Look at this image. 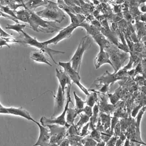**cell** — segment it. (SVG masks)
Masks as SVG:
<instances>
[{"mask_svg":"<svg viewBox=\"0 0 146 146\" xmlns=\"http://www.w3.org/2000/svg\"><path fill=\"white\" fill-rule=\"evenodd\" d=\"M90 137L93 139L94 140L97 142V143H100L101 142V132H98V130L96 129V128L94 129H93L90 135Z\"/></svg>","mask_w":146,"mask_h":146,"instance_id":"obj_31","label":"cell"},{"mask_svg":"<svg viewBox=\"0 0 146 146\" xmlns=\"http://www.w3.org/2000/svg\"><path fill=\"white\" fill-rule=\"evenodd\" d=\"M59 66H61L62 67H63L64 70V72L67 73V75H69V77L70 78L71 80L75 84H76L81 90H82V92L86 94V96H89L90 93H89V90L88 89H86L84 86H82L80 83V77L79 75V73L78 72L75 71L74 69L72 67V63L71 62H59L58 63Z\"/></svg>","mask_w":146,"mask_h":146,"instance_id":"obj_7","label":"cell"},{"mask_svg":"<svg viewBox=\"0 0 146 146\" xmlns=\"http://www.w3.org/2000/svg\"><path fill=\"white\" fill-rule=\"evenodd\" d=\"M99 105L98 104H95L93 107V115L90 117V125L89 128L90 129L93 130L96 128V121H98V114H99Z\"/></svg>","mask_w":146,"mask_h":146,"instance_id":"obj_21","label":"cell"},{"mask_svg":"<svg viewBox=\"0 0 146 146\" xmlns=\"http://www.w3.org/2000/svg\"><path fill=\"white\" fill-rule=\"evenodd\" d=\"M81 113H82V109L81 110H78L75 108V109H71V108H68L67 111V118H66V121L67 124H74V121H75V118L77 116L80 115Z\"/></svg>","mask_w":146,"mask_h":146,"instance_id":"obj_20","label":"cell"},{"mask_svg":"<svg viewBox=\"0 0 146 146\" xmlns=\"http://www.w3.org/2000/svg\"><path fill=\"white\" fill-rule=\"evenodd\" d=\"M48 146H59V145H57V144H50Z\"/></svg>","mask_w":146,"mask_h":146,"instance_id":"obj_50","label":"cell"},{"mask_svg":"<svg viewBox=\"0 0 146 146\" xmlns=\"http://www.w3.org/2000/svg\"><path fill=\"white\" fill-rule=\"evenodd\" d=\"M80 119L79 121H78L76 124V126L77 127H78V130H80V127L82 126V125H84L85 124L88 123L89 120H90V117H89L88 116L86 115V113H81L80 114Z\"/></svg>","mask_w":146,"mask_h":146,"instance_id":"obj_26","label":"cell"},{"mask_svg":"<svg viewBox=\"0 0 146 146\" xmlns=\"http://www.w3.org/2000/svg\"><path fill=\"white\" fill-rule=\"evenodd\" d=\"M92 93H90L89 96H88L87 101H86V104L88 106H90V107L93 108L94 106V105L96 104V103L97 102V100H98V96H97V93H99V92H96L95 90H91Z\"/></svg>","mask_w":146,"mask_h":146,"instance_id":"obj_24","label":"cell"},{"mask_svg":"<svg viewBox=\"0 0 146 146\" xmlns=\"http://www.w3.org/2000/svg\"><path fill=\"white\" fill-rule=\"evenodd\" d=\"M129 145H130V140L129 138H127L125 140V143H124V146H129Z\"/></svg>","mask_w":146,"mask_h":146,"instance_id":"obj_46","label":"cell"},{"mask_svg":"<svg viewBox=\"0 0 146 146\" xmlns=\"http://www.w3.org/2000/svg\"><path fill=\"white\" fill-rule=\"evenodd\" d=\"M114 131H113V132H114V136H117V137H119V136L120 133L121 132V124H120V122L119 121L117 122V124H116V126L114 127Z\"/></svg>","mask_w":146,"mask_h":146,"instance_id":"obj_33","label":"cell"},{"mask_svg":"<svg viewBox=\"0 0 146 146\" xmlns=\"http://www.w3.org/2000/svg\"><path fill=\"white\" fill-rule=\"evenodd\" d=\"M124 143V142H123L122 140H121V139L117 138V142H116L115 146H121V145H122V143Z\"/></svg>","mask_w":146,"mask_h":146,"instance_id":"obj_45","label":"cell"},{"mask_svg":"<svg viewBox=\"0 0 146 146\" xmlns=\"http://www.w3.org/2000/svg\"><path fill=\"white\" fill-rule=\"evenodd\" d=\"M136 25H137V35H138L139 39L141 38L142 37L145 36L146 34V29L145 27L144 26V23H140L138 21H137V23H136Z\"/></svg>","mask_w":146,"mask_h":146,"instance_id":"obj_27","label":"cell"},{"mask_svg":"<svg viewBox=\"0 0 146 146\" xmlns=\"http://www.w3.org/2000/svg\"><path fill=\"white\" fill-rule=\"evenodd\" d=\"M49 3V0H28L25 4V9L33 11V9L43 5H47Z\"/></svg>","mask_w":146,"mask_h":146,"instance_id":"obj_17","label":"cell"},{"mask_svg":"<svg viewBox=\"0 0 146 146\" xmlns=\"http://www.w3.org/2000/svg\"><path fill=\"white\" fill-rule=\"evenodd\" d=\"M72 85H70L68 88V90H67V103L65 104V106H64V111H62V113H61L60 115L58 116L57 117H55V118H51V119H47L46 117H43L40 119V122L42 124V125L45 126L46 124H59L60 126H65L66 123V114H67V109L69 108V104L70 102H71L72 100L70 98V87H71Z\"/></svg>","mask_w":146,"mask_h":146,"instance_id":"obj_6","label":"cell"},{"mask_svg":"<svg viewBox=\"0 0 146 146\" xmlns=\"http://www.w3.org/2000/svg\"><path fill=\"white\" fill-rule=\"evenodd\" d=\"M99 31H101V33L104 36H105L106 38H109V41H111L114 45H118V44L119 42V38L118 36H117V33H113V31H111L109 28V29H106L105 28H100Z\"/></svg>","mask_w":146,"mask_h":146,"instance_id":"obj_18","label":"cell"},{"mask_svg":"<svg viewBox=\"0 0 146 146\" xmlns=\"http://www.w3.org/2000/svg\"><path fill=\"white\" fill-rule=\"evenodd\" d=\"M56 76L59 81L60 85L59 86L62 87V91L65 93V89L67 85H71V79L69 77L65 72H62V70H59L56 69Z\"/></svg>","mask_w":146,"mask_h":146,"instance_id":"obj_14","label":"cell"},{"mask_svg":"<svg viewBox=\"0 0 146 146\" xmlns=\"http://www.w3.org/2000/svg\"><path fill=\"white\" fill-rule=\"evenodd\" d=\"M36 14L40 17L47 18L50 20H54L55 22L61 23L65 17V15L59 9L56 4L49 1L48 6L45 9L37 13Z\"/></svg>","mask_w":146,"mask_h":146,"instance_id":"obj_4","label":"cell"},{"mask_svg":"<svg viewBox=\"0 0 146 146\" xmlns=\"http://www.w3.org/2000/svg\"><path fill=\"white\" fill-rule=\"evenodd\" d=\"M78 129L76 125L72 124L71 126L67 129V136H79L80 133L78 132Z\"/></svg>","mask_w":146,"mask_h":146,"instance_id":"obj_30","label":"cell"},{"mask_svg":"<svg viewBox=\"0 0 146 146\" xmlns=\"http://www.w3.org/2000/svg\"><path fill=\"white\" fill-rule=\"evenodd\" d=\"M100 97H101V106H99V110H101L103 113L105 112V113L111 114L114 109V106L113 105L109 106L107 104L108 96L104 94V96H100Z\"/></svg>","mask_w":146,"mask_h":146,"instance_id":"obj_19","label":"cell"},{"mask_svg":"<svg viewBox=\"0 0 146 146\" xmlns=\"http://www.w3.org/2000/svg\"><path fill=\"white\" fill-rule=\"evenodd\" d=\"M105 145H106V143H105V142H104V141L100 142V143H97V145H96V146H105Z\"/></svg>","mask_w":146,"mask_h":146,"instance_id":"obj_47","label":"cell"},{"mask_svg":"<svg viewBox=\"0 0 146 146\" xmlns=\"http://www.w3.org/2000/svg\"><path fill=\"white\" fill-rule=\"evenodd\" d=\"M106 50L109 54V59L113 64V68L114 69V71L115 72H117L118 70L121 68L122 64H124V61L129 58V55L126 52H124V53L120 52L119 48L117 46H114L113 44H111L110 46L106 48Z\"/></svg>","mask_w":146,"mask_h":146,"instance_id":"obj_5","label":"cell"},{"mask_svg":"<svg viewBox=\"0 0 146 146\" xmlns=\"http://www.w3.org/2000/svg\"><path fill=\"white\" fill-rule=\"evenodd\" d=\"M79 26L86 28V31H87L88 34L90 35L91 37L93 36H95V35L98 34V33H101V31H99L98 28H97L96 27L93 26V25H90L88 23H82L80 24Z\"/></svg>","mask_w":146,"mask_h":146,"instance_id":"obj_23","label":"cell"},{"mask_svg":"<svg viewBox=\"0 0 146 146\" xmlns=\"http://www.w3.org/2000/svg\"><path fill=\"white\" fill-rule=\"evenodd\" d=\"M140 12L143 13H146V3L140 4Z\"/></svg>","mask_w":146,"mask_h":146,"instance_id":"obj_42","label":"cell"},{"mask_svg":"<svg viewBox=\"0 0 146 146\" xmlns=\"http://www.w3.org/2000/svg\"><path fill=\"white\" fill-rule=\"evenodd\" d=\"M93 109V108L87 105V106H86L83 109H82V112H84L86 115L88 116L89 117H90L93 115V109Z\"/></svg>","mask_w":146,"mask_h":146,"instance_id":"obj_34","label":"cell"},{"mask_svg":"<svg viewBox=\"0 0 146 146\" xmlns=\"http://www.w3.org/2000/svg\"><path fill=\"white\" fill-rule=\"evenodd\" d=\"M0 112H1V113H9V114H13V115L20 116V117H24V118L30 120V121H33V122L36 121V120H34L31 117L29 112L27 111L25 109H22V108L3 107L0 109Z\"/></svg>","mask_w":146,"mask_h":146,"instance_id":"obj_12","label":"cell"},{"mask_svg":"<svg viewBox=\"0 0 146 146\" xmlns=\"http://www.w3.org/2000/svg\"><path fill=\"white\" fill-rule=\"evenodd\" d=\"M34 122L38 126L40 129V135L37 143L33 146H48L50 145V138H51L50 132L44 125L40 124L38 121H35Z\"/></svg>","mask_w":146,"mask_h":146,"instance_id":"obj_10","label":"cell"},{"mask_svg":"<svg viewBox=\"0 0 146 146\" xmlns=\"http://www.w3.org/2000/svg\"><path fill=\"white\" fill-rule=\"evenodd\" d=\"M132 121V118L122 119L119 121L120 124H121V132H123L124 133H125V132H126V130L127 129V128L129 127V126L131 124Z\"/></svg>","mask_w":146,"mask_h":146,"instance_id":"obj_28","label":"cell"},{"mask_svg":"<svg viewBox=\"0 0 146 146\" xmlns=\"http://www.w3.org/2000/svg\"><path fill=\"white\" fill-rule=\"evenodd\" d=\"M82 143L85 145V146H96L97 145L96 141L90 137V136H88L83 139Z\"/></svg>","mask_w":146,"mask_h":146,"instance_id":"obj_32","label":"cell"},{"mask_svg":"<svg viewBox=\"0 0 146 146\" xmlns=\"http://www.w3.org/2000/svg\"><path fill=\"white\" fill-rule=\"evenodd\" d=\"M89 125H90V124H89V123H87V124L85 125V127H83V128L82 129V132H81V133L80 134V137H86V135H88Z\"/></svg>","mask_w":146,"mask_h":146,"instance_id":"obj_35","label":"cell"},{"mask_svg":"<svg viewBox=\"0 0 146 146\" xmlns=\"http://www.w3.org/2000/svg\"><path fill=\"white\" fill-rule=\"evenodd\" d=\"M104 64H109L112 67H113V64H112L111 62L108 53L106 52L104 48H100L99 53L97 55L96 58L94 60V65L96 70L101 67Z\"/></svg>","mask_w":146,"mask_h":146,"instance_id":"obj_13","label":"cell"},{"mask_svg":"<svg viewBox=\"0 0 146 146\" xmlns=\"http://www.w3.org/2000/svg\"><path fill=\"white\" fill-rule=\"evenodd\" d=\"M145 29H146V27H145Z\"/></svg>","mask_w":146,"mask_h":146,"instance_id":"obj_53","label":"cell"},{"mask_svg":"<svg viewBox=\"0 0 146 146\" xmlns=\"http://www.w3.org/2000/svg\"><path fill=\"white\" fill-rule=\"evenodd\" d=\"M140 19H141V20H143V21H146V13H145V14L142 16Z\"/></svg>","mask_w":146,"mask_h":146,"instance_id":"obj_49","label":"cell"},{"mask_svg":"<svg viewBox=\"0 0 146 146\" xmlns=\"http://www.w3.org/2000/svg\"><path fill=\"white\" fill-rule=\"evenodd\" d=\"M141 106H137V107H136L134 109V110L132 111V117H135L136 116H137V113L138 112V110L140 109V107H141Z\"/></svg>","mask_w":146,"mask_h":146,"instance_id":"obj_43","label":"cell"},{"mask_svg":"<svg viewBox=\"0 0 146 146\" xmlns=\"http://www.w3.org/2000/svg\"><path fill=\"white\" fill-rule=\"evenodd\" d=\"M64 96L65 93L62 91V87L60 86L58 88V91L56 93V96H54L55 98V106L54 109V113L51 116V118H54L55 116L60 115L61 113L64 109Z\"/></svg>","mask_w":146,"mask_h":146,"instance_id":"obj_9","label":"cell"},{"mask_svg":"<svg viewBox=\"0 0 146 146\" xmlns=\"http://www.w3.org/2000/svg\"><path fill=\"white\" fill-rule=\"evenodd\" d=\"M20 36H18L19 40H21L23 45L26 44V45L31 46H34L36 48H39L40 51H42L43 52H45L51 58V59L53 60V62H54L55 64H56V62H55L53 56L54 54H64L65 52L64 51H56V50H53L51 49L50 48H48L47 46L44 45L42 44V42H38L37 40H36V38L31 37V36L26 33L25 32H24L23 31L21 32L20 33Z\"/></svg>","mask_w":146,"mask_h":146,"instance_id":"obj_2","label":"cell"},{"mask_svg":"<svg viewBox=\"0 0 146 146\" xmlns=\"http://www.w3.org/2000/svg\"><path fill=\"white\" fill-rule=\"evenodd\" d=\"M117 138H118V137H117V136H113V137H111L109 141L107 142L106 146H115Z\"/></svg>","mask_w":146,"mask_h":146,"instance_id":"obj_37","label":"cell"},{"mask_svg":"<svg viewBox=\"0 0 146 146\" xmlns=\"http://www.w3.org/2000/svg\"><path fill=\"white\" fill-rule=\"evenodd\" d=\"M78 27H79V25H75V24L71 23L69 26H67L65 28H62L61 29L60 32L59 33V34L57 36H56L55 37H54L53 38L50 39V40H46L42 42L43 44L47 46L48 44H57L60 41V40H63L64 38H70L71 36L72 33L73 32V31L77 28Z\"/></svg>","mask_w":146,"mask_h":146,"instance_id":"obj_8","label":"cell"},{"mask_svg":"<svg viewBox=\"0 0 146 146\" xmlns=\"http://www.w3.org/2000/svg\"><path fill=\"white\" fill-rule=\"evenodd\" d=\"M109 85L104 84V86H102V88H101L99 90V93H103V94L106 93V92L109 90Z\"/></svg>","mask_w":146,"mask_h":146,"instance_id":"obj_39","label":"cell"},{"mask_svg":"<svg viewBox=\"0 0 146 146\" xmlns=\"http://www.w3.org/2000/svg\"><path fill=\"white\" fill-rule=\"evenodd\" d=\"M27 25L26 24H20V23H16L15 25H7L6 27V29H10L15 31L16 32L20 34L21 32L23 31L25 28H26Z\"/></svg>","mask_w":146,"mask_h":146,"instance_id":"obj_25","label":"cell"},{"mask_svg":"<svg viewBox=\"0 0 146 146\" xmlns=\"http://www.w3.org/2000/svg\"><path fill=\"white\" fill-rule=\"evenodd\" d=\"M31 59H33L35 62H42V63H46V64L49 65L50 67H52L51 64L48 62V59L46 57V55L42 51L39 50H34L31 53Z\"/></svg>","mask_w":146,"mask_h":146,"instance_id":"obj_15","label":"cell"},{"mask_svg":"<svg viewBox=\"0 0 146 146\" xmlns=\"http://www.w3.org/2000/svg\"><path fill=\"white\" fill-rule=\"evenodd\" d=\"M3 107H4V106H2V104H1V103H0V109H2V108H3Z\"/></svg>","mask_w":146,"mask_h":146,"instance_id":"obj_51","label":"cell"},{"mask_svg":"<svg viewBox=\"0 0 146 146\" xmlns=\"http://www.w3.org/2000/svg\"><path fill=\"white\" fill-rule=\"evenodd\" d=\"M92 39L89 36H86L83 37L81 40L80 43L78 47V49L75 51V54L73 55L72 58L71 59L72 67L76 72L78 73L80 72V69L81 62H82V56L85 51L91 46Z\"/></svg>","mask_w":146,"mask_h":146,"instance_id":"obj_3","label":"cell"},{"mask_svg":"<svg viewBox=\"0 0 146 146\" xmlns=\"http://www.w3.org/2000/svg\"><path fill=\"white\" fill-rule=\"evenodd\" d=\"M97 122H98V124H97L96 127V130H98V132H105L104 126H103V124H101V119H100V118L98 119V121H97Z\"/></svg>","mask_w":146,"mask_h":146,"instance_id":"obj_38","label":"cell"},{"mask_svg":"<svg viewBox=\"0 0 146 146\" xmlns=\"http://www.w3.org/2000/svg\"><path fill=\"white\" fill-rule=\"evenodd\" d=\"M3 46H7L8 48H10L9 44H8L7 41L5 40V38L1 37V38H0V47Z\"/></svg>","mask_w":146,"mask_h":146,"instance_id":"obj_40","label":"cell"},{"mask_svg":"<svg viewBox=\"0 0 146 146\" xmlns=\"http://www.w3.org/2000/svg\"><path fill=\"white\" fill-rule=\"evenodd\" d=\"M125 70H121L119 72H115L114 74H109V72H108V71L106 72V74L104 75V76L101 77V78H98L95 82L96 81H99L100 84L101 83H104V84H108L109 85L111 82H114L115 81L118 80H121L123 78H125V76L124 75V73H126V72H124Z\"/></svg>","mask_w":146,"mask_h":146,"instance_id":"obj_11","label":"cell"},{"mask_svg":"<svg viewBox=\"0 0 146 146\" xmlns=\"http://www.w3.org/2000/svg\"><path fill=\"white\" fill-rule=\"evenodd\" d=\"M0 35H1V37L2 38H9V37H12L8 33H7L3 29H2L1 27H0Z\"/></svg>","mask_w":146,"mask_h":146,"instance_id":"obj_41","label":"cell"},{"mask_svg":"<svg viewBox=\"0 0 146 146\" xmlns=\"http://www.w3.org/2000/svg\"><path fill=\"white\" fill-rule=\"evenodd\" d=\"M0 38H1V35H0Z\"/></svg>","mask_w":146,"mask_h":146,"instance_id":"obj_52","label":"cell"},{"mask_svg":"<svg viewBox=\"0 0 146 146\" xmlns=\"http://www.w3.org/2000/svg\"><path fill=\"white\" fill-rule=\"evenodd\" d=\"M92 38L98 44L100 48H104V49H105V48H109L111 46L110 41L108 39H106V38L101 33H99L98 34L95 35V36H92Z\"/></svg>","mask_w":146,"mask_h":146,"instance_id":"obj_16","label":"cell"},{"mask_svg":"<svg viewBox=\"0 0 146 146\" xmlns=\"http://www.w3.org/2000/svg\"><path fill=\"white\" fill-rule=\"evenodd\" d=\"M29 13L30 17L28 24L30 25V28L33 31L41 33H53L54 31L61 29L55 25L54 23L45 21L34 12L29 10Z\"/></svg>","mask_w":146,"mask_h":146,"instance_id":"obj_1","label":"cell"},{"mask_svg":"<svg viewBox=\"0 0 146 146\" xmlns=\"http://www.w3.org/2000/svg\"><path fill=\"white\" fill-rule=\"evenodd\" d=\"M73 93H74V96H75V109H78V110H81V109H82L84 108L86 102H85L84 101H82L80 98H79V97L77 96L75 91L73 92Z\"/></svg>","mask_w":146,"mask_h":146,"instance_id":"obj_29","label":"cell"},{"mask_svg":"<svg viewBox=\"0 0 146 146\" xmlns=\"http://www.w3.org/2000/svg\"><path fill=\"white\" fill-rule=\"evenodd\" d=\"M15 3H19L21 4V5H23L24 7H25V4L26 3V2L28 0H13Z\"/></svg>","mask_w":146,"mask_h":146,"instance_id":"obj_44","label":"cell"},{"mask_svg":"<svg viewBox=\"0 0 146 146\" xmlns=\"http://www.w3.org/2000/svg\"><path fill=\"white\" fill-rule=\"evenodd\" d=\"M99 118L101 119V121L102 122L104 130L106 131L107 129H111V119L110 114H106V113L101 112L99 114Z\"/></svg>","mask_w":146,"mask_h":146,"instance_id":"obj_22","label":"cell"},{"mask_svg":"<svg viewBox=\"0 0 146 146\" xmlns=\"http://www.w3.org/2000/svg\"><path fill=\"white\" fill-rule=\"evenodd\" d=\"M137 2L140 5V4L146 3V0H137Z\"/></svg>","mask_w":146,"mask_h":146,"instance_id":"obj_48","label":"cell"},{"mask_svg":"<svg viewBox=\"0 0 146 146\" xmlns=\"http://www.w3.org/2000/svg\"><path fill=\"white\" fill-rule=\"evenodd\" d=\"M118 117H116V116H113L111 119V131L113 133V129H114V127L116 126V124H117V122L119 121Z\"/></svg>","mask_w":146,"mask_h":146,"instance_id":"obj_36","label":"cell"}]
</instances>
